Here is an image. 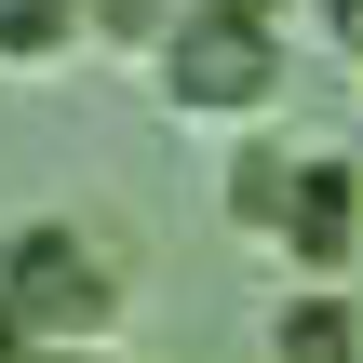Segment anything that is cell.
I'll return each instance as SVG.
<instances>
[{"instance_id": "6da1fadb", "label": "cell", "mask_w": 363, "mask_h": 363, "mask_svg": "<svg viewBox=\"0 0 363 363\" xmlns=\"http://www.w3.org/2000/svg\"><path fill=\"white\" fill-rule=\"evenodd\" d=\"M148 81H162V108H189V121H256V108L283 94V27L189 0V27L148 54Z\"/></svg>"}, {"instance_id": "7a4b0ae2", "label": "cell", "mask_w": 363, "mask_h": 363, "mask_svg": "<svg viewBox=\"0 0 363 363\" xmlns=\"http://www.w3.org/2000/svg\"><path fill=\"white\" fill-rule=\"evenodd\" d=\"M0 296H13V323H27L40 350H94V337H108V310H121L108 256H94L81 229H54V216H27V229L0 242Z\"/></svg>"}, {"instance_id": "3957f363", "label": "cell", "mask_w": 363, "mask_h": 363, "mask_svg": "<svg viewBox=\"0 0 363 363\" xmlns=\"http://www.w3.org/2000/svg\"><path fill=\"white\" fill-rule=\"evenodd\" d=\"M363 242V175L337 162V148H310V175H296V216H283V256L310 269V283H337Z\"/></svg>"}, {"instance_id": "277c9868", "label": "cell", "mask_w": 363, "mask_h": 363, "mask_svg": "<svg viewBox=\"0 0 363 363\" xmlns=\"http://www.w3.org/2000/svg\"><path fill=\"white\" fill-rule=\"evenodd\" d=\"M296 175H310V148H283V135H256V148H229V175H216V202H229V229H269V242H283V216H296Z\"/></svg>"}, {"instance_id": "5b68a950", "label": "cell", "mask_w": 363, "mask_h": 363, "mask_svg": "<svg viewBox=\"0 0 363 363\" xmlns=\"http://www.w3.org/2000/svg\"><path fill=\"white\" fill-rule=\"evenodd\" d=\"M269 363H363V323H350V296H296V310L269 323Z\"/></svg>"}, {"instance_id": "8992f818", "label": "cell", "mask_w": 363, "mask_h": 363, "mask_svg": "<svg viewBox=\"0 0 363 363\" xmlns=\"http://www.w3.org/2000/svg\"><path fill=\"white\" fill-rule=\"evenodd\" d=\"M67 27H94L81 0H0V67H54Z\"/></svg>"}, {"instance_id": "52a82bcc", "label": "cell", "mask_w": 363, "mask_h": 363, "mask_svg": "<svg viewBox=\"0 0 363 363\" xmlns=\"http://www.w3.org/2000/svg\"><path fill=\"white\" fill-rule=\"evenodd\" d=\"M81 13H94V40H135V54H162L189 27V0H81Z\"/></svg>"}, {"instance_id": "ba28073f", "label": "cell", "mask_w": 363, "mask_h": 363, "mask_svg": "<svg viewBox=\"0 0 363 363\" xmlns=\"http://www.w3.org/2000/svg\"><path fill=\"white\" fill-rule=\"evenodd\" d=\"M323 40H337V54L363 67V0H323Z\"/></svg>"}, {"instance_id": "9c48e42d", "label": "cell", "mask_w": 363, "mask_h": 363, "mask_svg": "<svg viewBox=\"0 0 363 363\" xmlns=\"http://www.w3.org/2000/svg\"><path fill=\"white\" fill-rule=\"evenodd\" d=\"M0 363H40V337L13 323V296H0Z\"/></svg>"}, {"instance_id": "30bf717a", "label": "cell", "mask_w": 363, "mask_h": 363, "mask_svg": "<svg viewBox=\"0 0 363 363\" xmlns=\"http://www.w3.org/2000/svg\"><path fill=\"white\" fill-rule=\"evenodd\" d=\"M216 13H256V27H283V0H216Z\"/></svg>"}, {"instance_id": "8fae6325", "label": "cell", "mask_w": 363, "mask_h": 363, "mask_svg": "<svg viewBox=\"0 0 363 363\" xmlns=\"http://www.w3.org/2000/svg\"><path fill=\"white\" fill-rule=\"evenodd\" d=\"M40 363H94V350H40Z\"/></svg>"}]
</instances>
